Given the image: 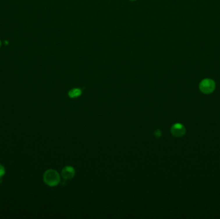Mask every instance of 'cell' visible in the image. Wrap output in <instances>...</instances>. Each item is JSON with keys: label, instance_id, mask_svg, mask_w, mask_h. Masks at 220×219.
I'll use <instances>...</instances> for the list:
<instances>
[{"label": "cell", "instance_id": "ba28073f", "mask_svg": "<svg viewBox=\"0 0 220 219\" xmlns=\"http://www.w3.org/2000/svg\"><path fill=\"white\" fill-rule=\"evenodd\" d=\"M130 1H136V0H130Z\"/></svg>", "mask_w": 220, "mask_h": 219}, {"label": "cell", "instance_id": "8992f818", "mask_svg": "<svg viewBox=\"0 0 220 219\" xmlns=\"http://www.w3.org/2000/svg\"><path fill=\"white\" fill-rule=\"evenodd\" d=\"M5 169L4 168V166L0 164V179H1V177L5 175Z\"/></svg>", "mask_w": 220, "mask_h": 219}, {"label": "cell", "instance_id": "7a4b0ae2", "mask_svg": "<svg viewBox=\"0 0 220 219\" xmlns=\"http://www.w3.org/2000/svg\"><path fill=\"white\" fill-rule=\"evenodd\" d=\"M215 82L211 79L206 78L201 82L200 84V89L205 94H210L212 93L215 89Z\"/></svg>", "mask_w": 220, "mask_h": 219}, {"label": "cell", "instance_id": "5b68a950", "mask_svg": "<svg viewBox=\"0 0 220 219\" xmlns=\"http://www.w3.org/2000/svg\"><path fill=\"white\" fill-rule=\"evenodd\" d=\"M82 94V90L79 88H74L70 90L68 92V96L70 98H75L80 96Z\"/></svg>", "mask_w": 220, "mask_h": 219}, {"label": "cell", "instance_id": "277c9868", "mask_svg": "<svg viewBox=\"0 0 220 219\" xmlns=\"http://www.w3.org/2000/svg\"><path fill=\"white\" fill-rule=\"evenodd\" d=\"M75 169L72 166H66L61 172V175L65 179H71L75 175Z\"/></svg>", "mask_w": 220, "mask_h": 219}, {"label": "cell", "instance_id": "6da1fadb", "mask_svg": "<svg viewBox=\"0 0 220 219\" xmlns=\"http://www.w3.org/2000/svg\"><path fill=\"white\" fill-rule=\"evenodd\" d=\"M45 183L49 186H56L61 181L60 175L56 170L53 169L48 170L43 175Z\"/></svg>", "mask_w": 220, "mask_h": 219}, {"label": "cell", "instance_id": "9c48e42d", "mask_svg": "<svg viewBox=\"0 0 220 219\" xmlns=\"http://www.w3.org/2000/svg\"><path fill=\"white\" fill-rule=\"evenodd\" d=\"M0 46H1V41H0Z\"/></svg>", "mask_w": 220, "mask_h": 219}, {"label": "cell", "instance_id": "3957f363", "mask_svg": "<svg viewBox=\"0 0 220 219\" xmlns=\"http://www.w3.org/2000/svg\"><path fill=\"white\" fill-rule=\"evenodd\" d=\"M171 131L174 136L182 137L185 134V128L181 123H176L171 127Z\"/></svg>", "mask_w": 220, "mask_h": 219}, {"label": "cell", "instance_id": "52a82bcc", "mask_svg": "<svg viewBox=\"0 0 220 219\" xmlns=\"http://www.w3.org/2000/svg\"><path fill=\"white\" fill-rule=\"evenodd\" d=\"M155 135H156V136H157V137H160V136H161V132L160 131V130H157V131H156V132H155Z\"/></svg>", "mask_w": 220, "mask_h": 219}]
</instances>
